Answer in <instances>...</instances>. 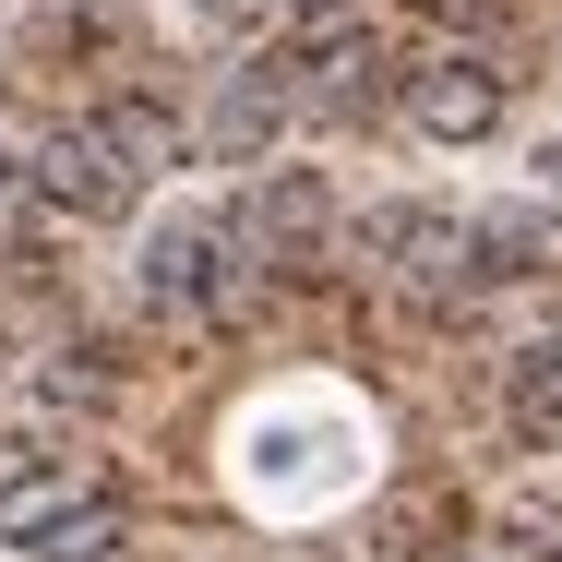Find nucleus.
<instances>
[{"mask_svg":"<svg viewBox=\"0 0 562 562\" xmlns=\"http://www.w3.org/2000/svg\"><path fill=\"white\" fill-rule=\"evenodd\" d=\"M359 12H371V0H288V24H300V36H336V24H359Z\"/></svg>","mask_w":562,"mask_h":562,"instance_id":"obj_9","label":"nucleus"},{"mask_svg":"<svg viewBox=\"0 0 562 562\" xmlns=\"http://www.w3.org/2000/svg\"><path fill=\"white\" fill-rule=\"evenodd\" d=\"M395 97H407V120H419L431 144H491L503 109H515V72H503V60H467V48H431Z\"/></svg>","mask_w":562,"mask_h":562,"instance_id":"obj_5","label":"nucleus"},{"mask_svg":"<svg viewBox=\"0 0 562 562\" xmlns=\"http://www.w3.org/2000/svg\"><path fill=\"white\" fill-rule=\"evenodd\" d=\"M383 72H395V48L371 36V24H336V36H312V120H359L383 97Z\"/></svg>","mask_w":562,"mask_h":562,"instance_id":"obj_6","label":"nucleus"},{"mask_svg":"<svg viewBox=\"0 0 562 562\" xmlns=\"http://www.w3.org/2000/svg\"><path fill=\"white\" fill-rule=\"evenodd\" d=\"M251 227L227 216V204H180V216L144 227V263H132V288H144V312H168V324H227L239 300H251Z\"/></svg>","mask_w":562,"mask_h":562,"instance_id":"obj_1","label":"nucleus"},{"mask_svg":"<svg viewBox=\"0 0 562 562\" xmlns=\"http://www.w3.org/2000/svg\"><path fill=\"white\" fill-rule=\"evenodd\" d=\"M443 562H503V551H443Z\"/></svg>","mask_w":562,"mask_h":562,"instance_id":"obj_11","label":"nucleus"},{"mask_svg":"<svg viewBox=\"0 0 562 562\" xmlns=\"http://www.w3.org/2000/svg\"><path fill=\"white\" fill-rule=\"evenodd\" d=\"M97 503H120L97 454H60V443H0V551H36V539H60L72 515H97Z\"/></svg>","mask_w":562,"mask_h":562,"instance_id":"obj_4","label":"nucleus"},{"mask_svg":"<svg viewBox=\"0 0 562 562\" xmlns=\"http://www.w3.org/2000/svg\"><path fill=\"white\" fill-rule=\"evenodd\" d=\"M216 12H239V0H216ZM276 12H288V0H276Z\"/></svg>","mask_w":562,"mask_h":562,"instance_id":"obj_12","label":"nucleus"},{"mask_svg":"<svg viewBox=\"0 0 562 562\" xmlns=\"http://www.w3.org/2000/svg\"><path fill=\"white\" fill-rule=\"evenodd\" d=\"M120 539H132V515H120V503H97V515H72L60 539H36L24 562H120Z\"/></svg>","mask_w":562,"mask_h":562,"instance_id":"obj_8","label":"nucleus"},{"mask_svg":"<svg viewBox=\"0 0 562 562\" xmlns=\"http://www.w3.org/2000/svg\"><path fill=\"white\" fill-rule=\"evenodd\" d=\"M36 216H60V227H109L132 216V192H144V168H132V144H120L109 120H72V132H48L36 144Z\"/></svg>","mask_w":562,"mask_h":562,"instance_id":"obj_3","label":"nucleus"},{"mask_svg":"<svg viewBox=\"0 0 562 562\" xmlns=\"http://www.w3.org/2000/svg\"><path fill=\"white\" fill-rule=\"evenodd\" d=\"M24 180H36V168H12V144H0V204H12V192H24Z\"/></svg>","mask_w":562,"mask_h":562,"instance_id":"obj_10","label":"nucleus"},{"mask_svg":"<svg viewBox=\"0 0 562 562\" xmlns=\"http://www.w3.org/2000/svg\"><path fill=\"white\" fill-rule=\"evenodd\" d=\"M503 419H515L539 454H562V324H551V336H527L515 359H503Z\"/></svg>","mask_w":562,"mask_h":562,"instance_id":"obj_7","label":"nucleus"},{"mask_svg":"<svg viewBox=\"0 0 562 562\" xmlns=\"http://www.w3.org/2000/svg\"><path fill=\"white\" fill-rule=\"evenodd\" d=\"M359 251L407 288V300H467V288H491V276H527V263H503L515 239L503 227H467L443 204H383V216L359 227Z\"/></svg>","mask_w":562,"mask_h":562,"instance_id":"obj_2","label":"nucleus"}]
</instances>
